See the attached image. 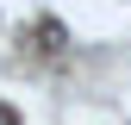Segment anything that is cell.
Instances as JSON below:
<instances>
[{"label":"cell","instance_id":"6da1fadb","mask_svg":"<svg viewBox=\"0 0 131 125\" xmlns=\"http://www.w3.org/2000/svg\"><path fill=\"white\" fill-rule=\"evenodd\" d=\"M0 125H19V113H13V106H0Z\"/></svg>","mask_w":131,"mask_h":125}]
</instances>
